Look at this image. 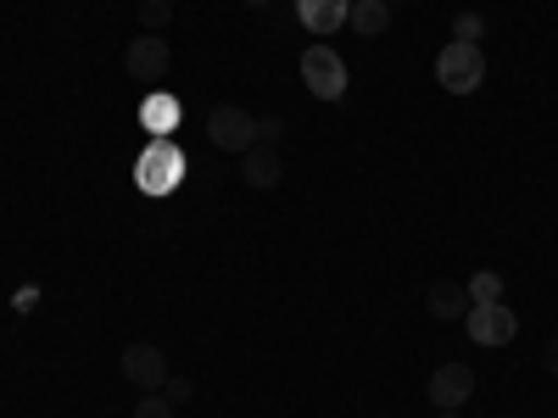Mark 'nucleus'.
Returning a JSON list of instances; mask_svg holds the SVG:
<instances>
[{
	"mask_svg": "<svg viewBox=\"0 0 558 418\" xmlns=\"http://www.w3.org/2000/svg\"><path fill=\"white\" fill-rule=\"evenodd\" d=\"M134 418H173V402L162 391H146V396L134 402Z\"/></svg>",
	"mask_w": 558,
	"mask_h": 418,
	"instance_id": "obj_17",
	"label": "nucleus"
},
{
	"mask_svg": "<svg viewBox=\"0 0 558 418\" xmlns=\"http://www.w3.org/2000/svg\"><path fill=\"white\" fill-rule=\"evenodd\" d=\"M470 302H502V273H492V268H481V273H470Z\"/></svg>",
	"mask_w": 558,
	"mask_h": 418,
	"instance_id": "obj_14",
	"label": "nucleus"
},
{
	"mask_svg": "<svg viewBox=\"0 0 558 418\" xmlns=\"http://www.w3.org/2000/svg\"><path fill=\"white\" fill-rule=\"evenodd\" d=\"M347 12H352V0H296V17L307 34H336L347 28Z\"/></svg>",
	"mask_w": 558,
	"mask_h": 418,
	"instance_id": "obj_10",
	"label": "nucleus"
},
{
	"mask_svg": "<svg viewBox=\"0 0 558 418\" xmlns=\"http://www.w3.org/2000/svg\"><path fill=\"white\" fill-rule=\"evenodd\" d=\"M481 34H486V17H481V12H458V17H452V39L481 45Z\"/></svg>",
	"mask_w": 558,
	"mask_h": 418,
	"instance_id": "obj_16",
	"label": "nucleus"
},
{
	"mask_svg": "<svg viewBox=\"0 0 558 418\" xmlns=\"http://www.w3.org/2000/svg\"><path fill=\"white\" fill-rule=\"evenodd\" d=\"M425 396H430L441 413H458L463 402L475 396V368H470V362H441L436 374H430V385H425Z\"/></svg>",
	"mask_w": 558,
	"mask_h": 418,
	"instance_id": "obj_8",
	"label": "nucleus"
},
{
	"mask_svg": "<svg viewBox=\"0 0 558 418\" xmlns=\"http://www.w3.org/2000/svg\"><path fill=\"white\" fill-rule=\"evenodd\" d=\"M391 7L386 0H352V12H347V23H352V34H363V39H380L386 28H391Z\"/></svg>",
	"mask_w": 558,
	"mask_h": 418,
	"instance_id": "obj_12",
	"label": "nucleus"
},
{
	"mask_svg": "<svg viewBox=\"0 0 558 418\" xmlns=\"http://www.w3.org/2000/svg\"><path fill=\"white\" fill-rule=\"evenodd\" d=\"M140 123H146L157 139H168L173 123H179V101L173 96H146V101H140Z\"/></svg>",
	"mask_w": 558,
	"mask_h": 418,
	"instance_id": "obj_13",
	"label": "nucleus"
},
{
	"mask_svg": "<svg viewBox=\"0 0 558 418\" xmlns=\"http://www.w3.org/2000/svg\"><path fill=\"white\" fill-rule=\"evenodd\" d=\"M486 78V57H481V45H441V57H436V84L447 89V96H475Z\"/></svg>",
	"mask_w": 558,
	"mask_h": 418,
	"instance_id": "obj_1",
	"label": "nucleus"
},
{
	"mask_svg": "<svg viewBox=\"0 0 558 418\" xmlns=\"http://www.w3.org/2000/svg\"><path fill=\"white\" fill-rule=\"evenodd\" d=\"M162 396H168L173 407H184V402H191V396H196V380H191V374H168V385H162Z\"/></svg>",
	"mask_w": 558,
	"mask_h": 418,
	"instance_id": "obj_18",
	"label": "nucleus"
},
{
	"mask_svg": "<svg viewBox=\"0 0 558 418\" xmlns=\"http://www.w3.org/2000/svg\"><path fill=\"white\" fill-rule=\"evenodd\" d=\"M302 84H307V96L313 101H341L347 96V62L341 51H330V45H307L302 51Z\"/></svg>",
	"mask_w": 558,
	"mask_h": 418,
	"instance_id": "obj_3",
	"label": "nucleus"
},
{
	"mask_svg": "<svg viewBox=\"0 0 558 418\" xmlns=\"http://www.w3.org/2000/svg\"><path fill=\"white\" fill-rule=\"evenodd\" d=\"M542 368H547V374H553V380H558V335H553V341H547V352H542Z\"/></svg>",
	"mask_w": 558,
	"mask_h": 418,
	"instance_id": "obj_20",
	"label": "nucleus"
},
{
	"mask_svg": "<svg viewBox=\"0 0 558 418\" xmlns=\"http://www.w3.org/2000/svg\"><path fill=\"white\" fill-rule=\"evenodd\" d=\"M241 179L252 184V190H279V179H286V168H279V146H257L241 151Z\"/></svg>",
	"mask_w": 558,
	"mask_h": 418,
	"instance_id": "obj_9",
	"label": "nucleus"
},
{
	"mask_svg": "<svg viewBox=\"0 0 558 418\" xmlns=\"http://www.w3.org/2000/svg\"><path fill=\"white\" fill-rule=\"evenodd\" d=\"M173 23V0H140V28L146 34H162Z\"/></svg>",
	"mask_w": 558,
	"mask_h": 418,
	"instance_id": "obj_15",
	"label": "nucleus"
},
{
	"mask_svg": "<svg viewBox=\"0 0 558 418\" xmlns=\"http://www.w3.org/2000/svg\"><path fill=\"white\" fill-rule=\"evenodd\" d=\"M179 179H184L179 146H173V139H151V146L140 151V162H134V184L146 196H168V190H179Z\"/></svg>",
	"mask_w": 558,
	"mask_h": 418,
	"instance_id": "obj_2",
	"label": "nucleus"
},
{
	"mask_svg": "<svg viewBox=\"0 0 558 418\" xmlns=\"http://www.w3.org/2000/svg\"><path fill=\"white\" fill-rule=\"evenodd\" d=\"M123 380H129L140 396L162 391V385H168V357H162V346H151V341L123 346Z\"/></svg>",
	"mask_w": 558,
	"mask_h": 418,
	"instance_id": "obj_7",
	"label": "nucleus"
},
{
	"mask_svg": "<svg viewBox=\"0 0 558 418\" xmlns=\"http://www.w3.org/2000/svg\"><path fill=\"white\" fill-rule=\"evenodd\" d=\"M207 139L218 151H252L257 146V118L246 112V107H213V118H207Z\"/></svg>",
	"mask_w": 558,
	"mask_h": 418,
	"instance_id": "obj_6",
	"label": "nucleus"
},
{
	"mask_svg": "<svg viewBox=\"0 0 558 418\" xmlns=\"http://www.w3.org/2000/svg\"><path fill=\"white\" fill-rule=\"evenodd\" d=\"M425 307H430V318H441V323H452V318H463L475 302H470V291L458 285V279H436V285L425 291Z\"/></svg>",
	"mask_w": 558,
	"mask_h": 418,
	"instance_id": "obj_11",
	"label": "nucleus"
},
{
	"mask_svg": "<svg viewBox=\"0 0 558 418\" xmlns=\"http://www.w3.org/2000/svg\"><path fill=\"white\" fill-rule=\"evenodd\" d=\"M386 7H391V12H402V7H408V0H386Z\"/></svg>",
	"mask_w": 558,
	"mask_h": 418,
	"instance_id": "obj_21",
	"label": "nucleus"
},
{
	"mask_svg": "<svg viewBox=\"0 0 558 418\" xmlns=\"http://www.w3.org/2000/svg\"><path fill=\"white\" fill-rule=\"evenodd\" d=\"M463 330H470L475 346H508L520 335V318L508 312L502 302H475L470 312H463Z\"/></svg>",
	"mask_w": 558,
	"mask_h": 418,
	"instance_id": "obj_5",
	"label": "nucleus"
},
{
	"mask_svg": "<svg viewBox=\"0 0 558 418\" xmlns=\"http://www.w3.org/2000/svg\"><path fill=\"white\" fill-rule=\"evenodd\" d=\"M257 139L263 146H279L286 139V118H257Z\"/></svg>",
	"mask_w": 558,
	"mask_h": 418,
	"instance_id": "obj_19",
	"label": "nucleus"
},
{
	"mask_svg": "<svg viewBox=\"0 0 558 418\" xmlns=\"http://www.w3.org/2000/svg\"><path fill=\"white\" fill-rule=\"evenodd\" d=\"M168 67H173V51H168L162 34H134V39H129V51H123V73H129V78L162 84Z\"/></svg>",
	"mask_w": 558,
	"mask_h": 418,
	"instance_id": "obj_4",
	"label": "nucleus"
},
{
	"mask_svg": "<svg viewBox=\"0 0 558 418\" xmlns=\"http://www.w3.org/2000/svg\"><path fill=\"white\" fill-rule=\"evenodd\" d=\"M441 418H463V413H441Z\"/></svg>",
	"mask_w": 558,
	"mask_h": 418,
	"instance_id": "obj_23",
	"label": "nucleus"
},
{
	"mask_svg": "<svg viewBox=\"0 0 558 418\" xmlns=\"http://www.w3.org/2000/svg\"><path fill=\"white\" fill-rule=\"evenodd\" d=\"M246 7H252V12H263V7H268V0H246Z\"/></svg>",
	"mask_w": 558,
	"mask_h": 418,
	"instance_id": "obj_22",
	"label": "nucleus"
}]
</instances>
